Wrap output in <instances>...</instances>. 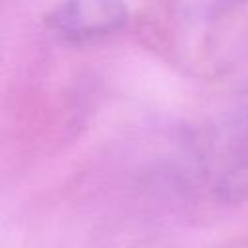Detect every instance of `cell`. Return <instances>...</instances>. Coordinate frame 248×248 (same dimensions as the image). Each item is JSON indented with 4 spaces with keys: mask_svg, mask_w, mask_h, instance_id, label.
I'll return each mask as SVG.
<instances>
[{
    "mask_svg": "<svg viewBox=\"0 0 248 248\" xmlns=\"http://www.w3.org/2000/svg\"><path fill=\"white\" fill-rule=\"evenodd\" d=\"M128 17V6L120 2H66L48 14V23L70 39L105 35L118 29Z\"/></svg>",
    "mask_w": 248,
    "mask_h": 248,
    "instance_id": "cell-1",
    "label": "cell"
}]
</instances>
